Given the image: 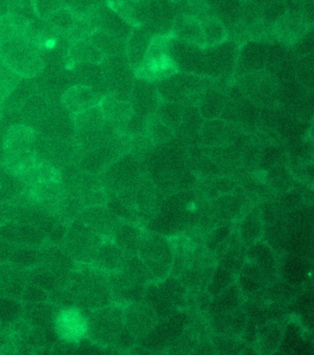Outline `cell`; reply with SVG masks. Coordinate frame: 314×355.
Wrapping results in <instances>:
<instances>
[{
  "mask_svg": "<svg viewBox=\"0 0 314 355\" xmlns=\"http://www.w3.org/2000/svg\"><path fill=\"white\" fill-rule=\"evenodd\" d=\"M14 249L15 248L0 239V264L10 263Z\"/></svg>",
  "mask_w": 314,
  "mask_h": 355,
  "instance_id": "cell-62",
  "label": "cell"
},
{
  "mask_svg": "<svg viewBox=\"0 0 314 355\" xmlns=\"http://www.w3.org/2000/svg\"><path fill=\"white\" fill-rule=\"evenodd\" d=\"M0 239L14 248H40L48 242L38 228L19 221L0 225Z\"/></svg>",
  "mask_w": 314,
  "mask_h": 355,
  "instance_id": "cell-13",
  "label": "cell"
},
{
  "mask_svg": "<svg viewBox=\"0 0 314 355\" xmlns=\"http://www.w3.org/2000/svg\"><path fill=\"white\" fill-rule=\"evenodd\" d=\"M124 314L123 329L115 345L122 351L138 346L158 322L154 312L143 301L124 306Z\"/></svg>",
  "mask_w": 314,
  "mask_h": 355,
  "instance_id": "cell-7",
  "label": "cell"
},
{
  "mask_svg": "<svg viewBox=\"0 0 314 355\" xmlns=\"http://www.w3.org/2000/svg\"><path fill=\"white\" fill-rule=\"evenodd\" d=\"M143 231L134 223L122 221L111 241L127 255H138Z\"/></svg>",
  "mask_w": 314,
  "mask_h": 355,
  "instance_id": "cell-34",
  "label": "cell"
},
{
  "mask_svg": "<svg viewBox=\"0 0 314 355\" xmlns=\"http://www.w3.org/2000/svg\"><path fill=\"white\" fill-rule=\"evenodd\" d=\"M155 114L175 132L179 128L182 120L183 103L160 100Z\"/></svg>",
  "mask_w": 314,
  "mask_h": 355,
  "instance_id": "cell-49",
  "label": "cell"
},
{
  "mask_svg": "<svg viewBox=\"0 0 314 355\" xmlns=\"http://www.w3.org/2000/svg\"><path fill=\"white\" fill-rule=\"evenodd\" d=\"M100 100L97 92L92 87L76 84L64 92L61 103L73 115L96 105Z\"/></svg>",
  "mask_w": 314,
  "mask_h": 355,
  "instance_id": "cell-25",
  "label": "cell"
},
{
  "mask_svg": "<svg viewBox=\"0 0 314 355\" xmlns=\"http://www.w3.org/2000/svg\"><path fill=\"white\" fill-rule=\"evenodd\" d=\"M121 270L143 286L154 282L148 268L138 255L127 256L126 263Z\"/></svg>",
  "mask_w": 314,
  "mask_h": 355,
  "instance_id": "cell-51",
  "label": "cell"
},
{
  "mask_svg": "<svg viewBox=\"0 0 314 355\" xmlns=\"http://www.w3.org/2000/svg\"><path fill=\"white\" fill-rule=\"evenodd\" d=\"M307 270L305 264L298 256L288 257L282 266V275L284 281L290 284L291 286L301 284L306 276Z\"/></svg>",
  "mask_w": 314,
  "mask_h": 355,
  "instance_id": "cell-52",
  "label": "cell"
},
{
  "mask_svg": "<svg viewBox=\"0 0 314 355\" xmlns=\"http://www.w3.org/2000/svg\"><path fill=\"white\" fill-rule=\"evenodd\" d=\"M145 135L154 145L168 142L174 137V131L157 117L151 115L147 121Z\"/></svg>",
  "mask_w": 314,
  "mask_h": 355,
  "instance_id": "cell-50",
  "label": "cell"
},
{
  "mask_svg": "<svg viewBox=\"0 0 314 355\" xmlns=\"http://www.w3.org/2000/svg\"><path fill=\"white\" fill-rule=\"evenodd\" d=\"M158 292L164 300L172 308L180 311L188 301V289L179 278L169 275L163 280L157 282Z\"/></svg>",
  "mask_w": 314,
  "mask_h": 355,
  "instance_id": "cell-37",
  "label": "cell"
},
{
  "mask_svg": "<svg viewBox=\"0 0 314 355\" xmlns=\"http://www.w3.org/2000/svg\"><path fill=\"white\" fill-rule=\"evenodd\" d=\"M69 275V272L53 269L42 264L25 270L27 283L35 284L47 293L66 286Z\"/></svg>",
  "mask_w": 314,
  "mask_h": 355,
  "instance_id": "cell-22",
  "label": "cell"
},
{
  "mask_svg": "<svg viewBox=\"0 0 314 355\" xmlns=\"http://www.w3.org/2000/svg\"><path fill=\"white\" fill-rule=\"evenodd\" d=\"M19 200L0 202V225L18 220Z\"/></svg>",
  "mask_w": 314,
  "mask_h": 355,
  "instance_id": "cell-59",
  "label": "cell"
},
{
  "mask_svg": "<svg viewBox=\"0 0 314 355\" xmlns=\"http://www.w3.org/2000/svg\"><path fill=\"white\" fill-rule=\"evenodd\" d=\"M58 306L53 305L49 301L38 303H24L22 320L27 325L35 328H50L53 327Z\"/></svg>",
  "mask_w": 314,
  "mask_h": 355,
  "instance_id": "cell-32",
  "label": "cell"
},
{
  "mask_svg": "<svg viewBox=\"0 0 314 355\" xmlns=\"http://www.w3.org/2000/svg\"><path fill=\"white\" fill-rule=\"evenodd\" d=\"M242 293L239 286L233 284L222 294L212 298L209 303L208 312L210 317L222 313L233 311L242 305Z\"/></svg>",
  "mask_w": 314,
  "mask_h": 355,
  "instance_id": "cell-41",
  "label": "cell"
},
{
  "mask_svg": "<svg viewBox=\"0 0 314 355\" xmlns=\"http://www.w3.org/2000/svg\"><path fill=\"white\" fill-rule=\"evenodd\" d=\"M26 284L25 270L10 263L0 264V295L21 300Z\"/></svg>",
  "mask_w": 314,
  "mask_h": 355,
  "instance_id": "cell-27",
  "label": "cell"
},
{
  "mask_svg": "<svg viewBox=\"0 0 314 355\" xmlns=\"http://www.w3.org/2000/svg\"><path fill=\"white\" fill-rule=\"evenodd\" d=\"M66 286L75 306L83 311H90L114 304L107 273L94 267H78L70 273Z\"/></svg>",
  "mask_w": 314,
  "mask_h": 355,
  "instance_id": "cell-1",
  "label": "cell"
},
{
  "mask_svg": "<svg viewBox=\"0 0 314 355\" xmlns=\"http://www.w3.org/2000/svg\"><path fill=\"white\" fill-rule=\"evenodd\" d=\"M233 284H236V275L219 266L214 268L210 278L206 284V294L212 300L222 294Z\"/></svg>",
  "mask_w": 314,
  "mask_h": 355,
  "instance_id": "cell-48",
  "label": "cell"
},
{
  "mask_svg": "<svg viewBox=\"0 0 314 355\" xmlns=\"http://www.w3.org/2000/svg\"><path fill=\"white\" fill-rule=\"evenodd\" d=\"M87 313L77 306L59 309L53 323L59 340L74 345L87 339Z\"/></svg>",
  "mask_w": 314,
  "mask_h": 355,
  "instance_id": "cell-12",
  "label": "cell"
},
{
  "mask_svg": "<svg viewBox=\"0 0 314 355\" xmlns=\"http://www.w3.org/2000/svg\"><path fill=\"white\" fill-rule=\"evenodd\" d=\"M138 255L148 268L154 282L168 277L174 263V245L160 234L147 231L142 235Z\"/></svg>",
  "mask_w": 314,
  "mask_h": 355,
  "instance_id": "cell-5",
  "label": "cell"
},
{
  "mask_svg": "<svg viewBox=\"0 0 314 355\" xmlns=\"http://www.w3.org/2000/svg\"><path fill=\"white\" fill-rule=\"evenodd\" d=\"M143 175L142 162L140 157L126 152L108 166L100 174L101 186L107 196H114L134 184Z\"/></svg>",
  "mask_w": 314,
  "mask_h": 355,
  "instance_id": "cell-8",
  "label": "cell"
},
{
  "mask_svg": "<svg viewBox=\"0 0 314 355\" xmlns=\"http://www.w3.org/2000/svg\"><path fill=\"white\" fill-rule=\"evenodd\" d=\"M263 230H264V222H263L261 207L254 205L243 214L239 227L237 228L238 235L242 243L248 248L262 238Z\"/></svg>",
  "mask_w": 314,
  "mask_h": 355,
  "instance_id": "cell-29",
  "label": "cell"
},
{
  "mask_svg": "<svg viewBox=\"0 0 314 355\" xmlns=\"http://www.w3.org/2000/svg\"><path fill=\"white\" fill-rule=\"evenodd\" d=\"M24 191V183L21 178L8 170L0 162V202L13 201Z\"/></svg>",
  "mask_w": 314,
  "mask_h": 355,
  "instance_id": "cell-44",
  "label": "cell"
},
{
  "mask_svg": "<svg viewBox=\"0 0 314 355\" xmlns=\"http://www.w3.org/2000/svg\"><path fill=\"white\" fill-rule=\"evenodd\" d=\"M202 25L204 47L213 46L227 40V29L219 18L209 17L201 21Z\"/></svg>",
  "mask_w": 314,
  "mask_h": 355,
  "instance_id": "cell-46",
  "label": "cell"
},
{
  "mask_svg": "<svg viewBox=\"0 0 314 355\" xmlns=\"http://www.w3.org/2000/svg\"><path fill=\"white\" fill-rule=\"evenodd\" d=\"M93 44L103 51L106 56L126 55V41L110 35L103 31L96 29L89 36Z\"/></svg>",
  "mask_w": 314,
  "mask_h": 355,
  "instance_id": "cell-45",
  "label": "cell"
},
{
  "mask_svg": "<svg viewBox=\"0 0 314 355\" xmlns=\"http://www.w3.org/2000/svg\"><path fill=\"white\" fill-rule=\"evenodd\" d=\"M21 301L22 303L44 302L48 301V293L35 284L27 283L22 293Z\"/></svg>",
  "mask_w": 314,
  "mask_h": 355,
  "instance_id": "cell-61",
  "label": "cell"
},
{
  "mask_svg": "<svg viewBox=\"0 0 314 355\" xmlns=\"http://www.w3.org/2000/svg\"><path fill=\"white\" fill-rule=\"evenodd\" d=\"M29 21L25 17L15 13L8 12L0 16V49L24 35Z\"/></svg>",
  "mask_w": 314,
  "mask_h": 355,
  "instance_id": "cell-42",
  "label": "cell"
},
{
  "mask_svg": "<svg viewBox=\"0 0 314 355\" xmlns=\"http://www.w3.org/2000/svg\"><path fill=\"white\" fill-rule=\"evenodd\" d=\"M67 58L74 64H101L106 55L89 38H85L72 43Z\"/></svg>",
  "mask_w": 314,
  "mask_h": 355,
  "instance_id": "cell-36",
  "label": "cell"
},
{
  "mask_svg": "<svg viewBox=\"0 0 314 355\" xmlns=\"http://www.w3.org/2000/svg\"><path fill=\"white\" fill-rule=\"evenodd\" d=\"M133 112L148 119L156 112L158 97L156 85L147 78H140L134 81L130 96Z\"/></svg>",
  "mask_w": 314,
  "mask_h": 355,
  "instance_id": "cell-16",
  "label": "cell"
},
{
  "mask_svg": "<svg viewBox=\"0 0 314 355\" xmlns=\"http://www.w3.org/2000/svg\"><path fill=\"white\" fill-rule=\"evenodd\" d=\"M240 45L237 42L225 40L213 46L204 47L206 76L227 78L236 69Z\"/></svg>",
  "mask_w": 314,
  "mask_h": 355,
  "instance_id": "cell-11",
  "label": "cell"
},
{
  "mask_svg": "<svg viewBox=\"0 0 314 355\" xmlns=\"http://www.w3.org/2000/svg\"><path fill=\"white\" fill-rule=\"evenodd\" d=\"M2 111H1V103H0V119H1Z\"/></svg>",
  "mask_w": 314,
  "mask_h": 355,
  "instance_id": "cell-64",
  "label": "cell"
},
{
  "mask_svg": "<svg viewBox=\"0 0 314 355\" xmlns=\"http://www.w3.org/2000/svg\"><path fill=\"white\" fill-rule=\"evenodd\" d=\"M247 322V314L240 306L211 318L213 331L220 336L233 338V339H237L245 334Z\"/></svg>",
  "mask_w": 314,
  "mask_h": 355,
  "instance_id": "cell-21",
  "label": "cell"
},
{
  "mask_svg": "<svg viewBox=\"0 0 314 355\" xmlns=\"http://www.w3.org/2000/svg\"><path fill=\"white\" fill-rule=\"evenodd\" d=\"M171 33L178 40L204 47L202 25L196 16L185 14L174 17Z\"/></svg>",
  "mask_w": 314,
  "mask_h": 355,
  "instance_id": "cell-31",
  "label": "cell"
},
{
  "mask_svg": "<svg viewBox=\"0 0 314 355\" xmlns=\"http://www.w3.org/2000/svg\"><path fill=\"white\" fill-rule=\"evenodd\" d=\"M113 300L117 305L126 306L143 301L147 286H143L127 275L123 270L107 273Z\"/></svg>",
  "mask_w": 314,
  "mask_h": 355,
  "instance_id": "cell-14",
  "label": "cell"
},
{
  "mask_svg": "<svg viewBox=\"0 0 314 355\" xmlns=\"http://www.w3.org/2000/svg\"><path fill=\"white\" fill-rule=\"evenodd\" d=\"M39 264L72 273L78 268V264L59 244L47 242L40 248Z\"/></svg>",
  "mask_w": 314,
  "mask_h": 355,
  "instance_id": "cell-33",
  "label": "cell"
},
{
  "mask_svg": "<svg viewBox=\"0 0 314 355\" xmlns=\"http://www.w3.org/2000/svg\"><path fill=\"white\" fill-rule=\"evenodd\" d=\"M282 329L279 323L267 321L257 329L256 340L260 352L271 354L276 352L281 343Z\"/></svg>",
  "mask_w": 314,
  "mask_h": 355,
  "instance_id": "cell-43",
  "label": "cell"
},
{
  "mask_svg": "<svg viewBox=\"0 0 314 355\" xmlns=\"http://www.w3.org/2000/svg\"><path fill=\"white\" fill-rule=\"evenodd\" d=\"M33 12L40 19L49 18L59 8L65 7L64 0H30Z\"/></svg>",
  "mask_w": 314,
  "mask_h": 355,
  "instance_id": "cell-57",
  "label": "cell"
},
{
  "mask_svg": "<svg viewBox=\"0 0 314 355\" xmlns=\"http://www.w3.org/2000/svg\"><path fill=\"white\" fill-rule=\"evenodd\" d=\"M238 236L234 222L220 221L206 236L204 248L216 259Z\"/></svg>",
  "mask_w": 314,
  "mask_h": 355,
  "instance_id": "cell-26",
  "label": "cell"
},
{
  "mask_svg": "<svg viewBox=\"0 0 314 355\" xmlns=\"http://www.w3.org/2000/svg\"><path fill=\"white\" fill-rule=\"evenodd\" d=\"M35 142V132L30 126H10L2 140L3 164L19 178L24 176L38 160Z\"/></svg>",
  "mask_w": 314,
  "mask_h": 355,
  "instance_id": "cell-2",
  "label": "cell"
},
{
  "mask_svg": "<svg viewBox=\"0 0 314 355\" xmlns=\"http://www.w3.org/2000/svg\"><path fill=\"white\" fill-rule=\"evenodd\" d=\"M104 241L100 234L76 219L67 225V232L59 245L77 264L85 266L92 263Z\"/></svg>",
  "mask_w": 314,
  "mask_h": 355,
  "instance_id": "cell-6",
  "label": "cell"
},
{
  "mask_svg": "<svg viewBox=\"0 0 314 355\" xmlns=\"http://www.w3.org/2000/svg\"><path fill=\"white\" fill-rule=\"evenodd\" d=\"M210 205L220 221H236L246 212L249 198L245 191H231L211 200Z\"/></svg>",
  "mask_w": 314,
  "mask_h": 355,
  "instance_id": "cell-19",
  "label": "cell"
},
{
  "mask_svg": "<svg viewBox=\"0 0 314 355\" xmlns=\"http://www.w3.org/2000/svg\"><path fill=\"white\" fill-rule=\"evenodd\" d=\"M267 184L274 190L286 191L290 190L292 184V176L285 166L274 165L267 171Z\"/></svg>",
  "mask_w": 314,
  "mask_h": 355,
  "instance_id": "cell-55",
  "label": "cell"
},
{
  "mask_svg": "<svg viewBox=\"0 0 314 355\" xmlns=\"http://www.w3.org/2000/svg\"><path fill=\"white\" fill-rule=\"evenodd\" d=\"M270 51L267 45L261 42H247L240 47L239 58H238V70H242L246 74L262 71L265 64L268 62Z\"/></svg>",
  "mask_w": 314,
  "mask_h": 355,
  "instance_id": "cell-24",
  "label": "cell"
},
{
  "mask_svg": "<svg viewBox=\"0 0 314 355\" xmlns=\"http://www.w3.org/2000/svg\"><path fill=\"white\" fill-rule=\"evenodd\" d=\"M202 2L209 10H219L224 0H202Z\"/></svg>",
  "mask_w": 314,
  "mask_h": 355,
  "instance_id": "cell-63",
  "label": "cell"
},
{
  "mask_svg": "<svg viewBox=\"0 0 314 355\" xmlns=\"http://www.w3.org/2000/svg\"><path fill=\"white\" fill-rule=\"evenodd\" d=\"M106 122L117 128H124L133 114L131 101L114 94H107L99 101Z\"/></svg>",
  "mask_w": 314,
  "mask_h": 355,
  "instance_id": "cell-23",
  "label": "cell"
},
{
  "mask_svg": "<svg viewBox=\"0 0 314 355\" xmlns=\"http://www.w3.org/2000/svg\"><path fill=\"white\" fill-rule=\"evenodd\" d=\"M24 303L15 298L0 295V324H13L22 320Z\"/></svg>",
  "mask_w": 314,
  "mask_h": 355,
  "instance_id": "cell-54",
  "label": "cell"
},
{
  "mask_svg": "<svg viewBox=\"0 0 314 355\" xmlns=\"http://www.w3.org/2000/svg\"><path fill=\"white\" fill-rule=\"evenodd\" d=\"M48 301L60 309L75 306L72 295L66 286L48 293Z\"/></svg>",
  "mask_w": 314,
  "mask_h": 355,
  "instance_id": "cell-60",
  "label": "cell"
},
{
  "mask_svg": "<svg viewBox=\"0 0 314 355\" xmlns=\"http://www.w3.org/2000/svg\"><path fill=\"white\" fill-rule=\"evenodd\" d=\"M127 256L111 239H106L90 266L106 273L118 272L123 269Z\"/></svg>",
  "mask_w": 314,
  "mask_h": 355,
  "instance_id": "cell-28",
  "label": "cell"
},
{
  "mask_svg": "<svg viewBox=\"0 0 314 355\" xmlns=\"http://www.w3.org/2000/svg\"><path fill=\"white\" fill-rule=\"evenodd\" d=\"M281 348L287 353H296V350L299 351V347L302 346L299 329L295 325L288 326L284 336L281 338Z\"/></svg>",
  "mask_w": 314,
  "mask_h": 355,
  "instance_id": "cell-58",
  "label": "cell"
},
{
  "mask_svg": "<svg viewBox=\"0 0 314 355\" xmlns=\"http://www.w3.org/2000/svg\"><path fill=\"white\" fill-rule=\"evenodd\" d=\"M77 219L100 234L104 239H111L122 222L106 205L85 207Z\"/></svg>",
  "mask_w": 314,
  "mask_h": 355,
  "instance_id": "cell-15",
  "label": "cell"
},
{
  "mask_svg": "<svg viewBox=\"0 0 314 355\" xmlns=\"http://www.w3.org/2000/svg\"><path fill=\"white\" fill-rule=\"evenodd\" d=\"M154 37L151 31L144 25L133 28L126 40V56L132 69L138 71L142 69Z\"/></svg>",
  "mask_w": 314,
  "mask_h": 355,
  "instance_id": "cell-20",
  "label": "cell"
},
{
  "mask_svg": "<svg viewBox=\"0 0 314 355\" xmlns=\"http://www.w3.org/2000/svg\"><path fill=\"white\" fill-rule=\"evenodd\" d=\"M190 318L183 311H177L158 321L154 329L144 337L138 346L149 350H160L174 343L185 331Z\"/></svg>",
  "mask_w": 314,
  "mask_h": 355,
  "instance_id": "cell-9",
  "label": "cell"
},
{
  "mask_svg": "<svg viewBox=\"0 0 314 355\" xmlns=\"http://www.w3.org/2000/svg\"><path fill=\"white\" fill-rule=\"evenodd\" d=\"M275 281L256 264L246 260L239 272L238 286L242 294L256 298L265 295L268 287Z\"/></svg>",
  "mask_w": 314,
  "mask_h": 355,
  "instance_id": "cell-18",
  "label": "cell"
},
{
  "mask_svg": "<svg viewBox=\"0 0 314 355\" xmlns=\"http://www.w3.org/2000/svg\"><path fill=\"white\" fill-rule=\"evenodd\" d=\"M200 138L209 148L223 146L228 142L231 132L229 125L223 119L206 120L200 129Z\"/></svg>",
  "mask_w": 314,
  "mask_h": 355,
  "instance_id": "cell-38",
  "label": "cell"
},
{
  "mask_svg": "<svg viewBox=\"0 0 314 355\" xmlns=\"http://www.w3.org/2000/svg\"><path fill=\"white\" fill-rule=\"evenodd\" d=\"M274 33L283 44H293L308 32V24L299 14H284L276 21Z\"/></svg>",
  "mask_w": 314,
  "mask_h": 355,
  "instance_id": "cell-30",
  "label": "cell"
},
{
  "mask_svg": "<svg viewBox=\"0 0 314 355\" xmlns=\"http://www.w3.org/2000/svg\"><path fill=\"white\" fill-rule=\"evenodd\" d=\"M167 55L171 59L177 71L206 76L204 47L169 37L167 41Z\"/></svg>",
  "mask_w": 314,
  "mask_h": 355,
  "instance_id": "cell-10",
  "label": "cell"
},
{
  "mask_svg": "<svg viewBox=\"0 0 314 355\" xmlns=\"http://www.w3.org/2000/svg\"><path fill=\"white\" fill-rule=\"evenodd\" d=\"M22 78L8 64L0 60V103L7 101L14 90L18 88Z\"/></svg>",
  "mask_w": 314,
  "mask_h": 355,
  "instance_id": "cell-53",
  "label": "cell"
},
{
  "mask_svg": "<svg viewBox=\"0 0 314 355\" xmlns=\"http://www.w3.org/2000/svg\"><path fill=\"white\" fill-rule=\"evenodd\" d=\"M40 248H15L13 255H11L10 263L24 270L38 266Z\"/></svg>",
  "mask_w": 314,
  "mask_h": 355,
  "instance_id": "cell-56",
  "label": "cell"
},
{
  "mask_svg": "<svg viewBox=\"0 0 314 355\" xmlns=\"http://www.w3.org/2000/svg\"><path fill=\"white\" fill-rule=\"evenodd\" d=\"M96 29L103 31L110 35L126 41L133 27L124 17L114 8L99 6L97 10L90 16Z\"/></svg>",
  "mask_w": 314,
  "mask_h": 355,
  "instance_id": "cell-17",
  "label": "cell"
},
{
  "mask_svg": "<svg viewBox=\"0 0 314 355\" xmlns=\"http://www.w3.org/2000/svg\"><path fill=\"white\" fill-rule=\"evenodd\" d=\"M0 60L22 78L38 77L44 70L42 51L22 35L0 49Z\"/></svg>",
  "mask_w": 314,
  "mask_h": 355,
  "instance_id": "cell-3",
  "label": "cell"
},
{
  "mask_svg": "<svg viewBox=\"0 0 314 355\" xmlns=\"http://www.w3.org/2000/svg\"><path fill=\"white\" fill-rule=\"evenodd\" d=\"M246 260L258 266L273 280H276L277 275V261L273 250L265 242L259 241L247 248Z\"/></svg>",
  "mask_w": 314,
  "mask_h": 355,
  "instance_id": "cell-35",
  "label": "cell"
},
{
  "mask_svg": "<svg viewBox=\"0 0 314 355\" xmlns=\"http://www.w3.org/2000/svg\"><path fill=\"white\" fill-rule=\"evenodd\" d=\"M78 17L69 8L63 7L53 12L45 21L50 25L53 32L67 37L77 24Z\"/></svg>",
  "mask_w": 314,
  "mask_h": 355,
  "instance_id": "cell-47",
  "label": "cell"
},
{
  "mask_svg": "<svg viewBox=\"0 0 314 355\" xmlns=\"http://www.w3.org/2000/svg\"><path fill=\"white\" fill-rule=\"evenodd\" d=\"M246 252H247V247L242 243L239 236H238L229 245L224 252L217 256L216 258L217 264L225 268L226 270H230L234 275H237L240 272L243 264L245 263L246 259H247Z\"/></svg>",
  "mask_w": 314,
  "mask_h": 355,
  "instance_id": "cell-39",
  "label": "cell"
},
{
  "mask_svg": "<svg viewBox=\"0 0 314 355\" xmlns=\"http://www.w3.org/2000/svg\"><path fill=\"white\" fill-rule=\"evenodd\" d=\"M226 98L222 93L215 89H205L198 101L197 108L203 119H217L222 115Z\"/></svg>",
  "mask_w": 314,
  "mask_h": 355,
  "instance_id": "cell-40",
  "label": "cell"
},
{
  "mask_svg": "<svg viewBox=\"0 0 314 355\" xmlns=\"http://www.w3.org/2000/svg\"><path fill=\"white\" fill-rule=\"evenodd\" d=\"M124 306L112 305L87 313V339L101 347H115L124 326Z\"/></svg>",
  "mask_w": 314,
  "mask_h": 355,
  "instance_id": "cell-4",
  "label": "cell"
}]
</instances>
